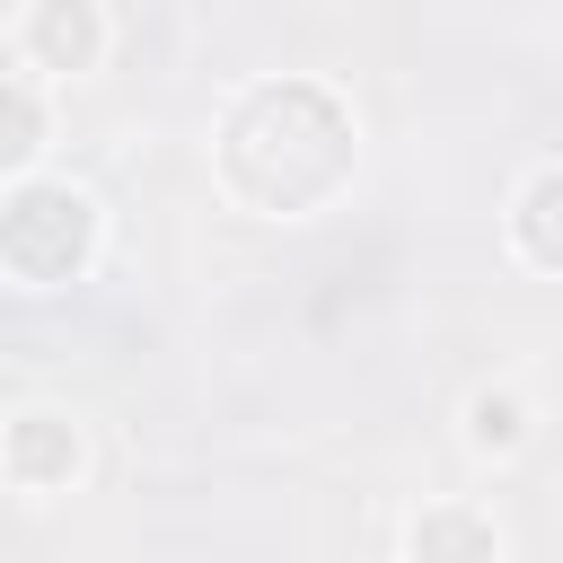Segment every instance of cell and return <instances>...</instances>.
Segmentation results:
<instances>
[{"label": "cell", "mask_w": 563, "mask_h": 563, "mask_svg": "<svg viewBox=\"0 0 563 563\" xmlns=\"http://www.w3.org/2000/svg\"><path fill=\"white\" fill-rule=\"evenodd\" d=\"M0 466H9L18 493H62V484L79 475V431H70V413L26 405V413L9 422V440H0Z\"/></svg>", "instance_id": "cell-3"}, {"label": "cell", "mask_w": 563, "mask_h": 563, "mask_svg": "<svg viewBox=\"0 0 563 563\" xmlns=\"http://www.w3.org/2000/svg\"><path fill=\"white\" fill-rule=\"evenodd\" d=\"M97 44H106V18L88 0H35L18 18V62L26 70H79Z\"/></svg>", "instance_id": "cell-4"}, {"label": "cell", "mask_w": 563, "mask_h": 563, "mask_svg": "<svg viewBox=\"0 0 563 563\" xmlns=\"http://www.w3.org/2000/svg\"><path fill=\"white\" fill-rule=\"evenodd\" d=\"M466 440H475V449H519V440H528V405L501 396V387L466 396Z\"/></svg>", "instance_id": "cell-8"}, {"label": "cell", "mask_w": 563, "mask_h": 563, "mask_svg": "<svg viewBox=\"0 0 563 563\" xmlns=\"http://www.w3.org/2000/svg\"><path fill=\"white\" fill-rule=\"evenodd\" d=\"M405 563H493V528H484V510H466V501H431V510L405 528Z\"/></svg>", "instance_id": "cell-5"}, {"label": "cell", "mask_w": 563, "mask_h": 563, "mask_svg": "<svg viewBox=\"0 0 563 563\" xmlns=\"http://www.w3.org/2000/svg\"><path fill=\"white\" fill-rule=\"evenodd\" d=\"M88 255H97V202L79 185H62V176H18L9 202H0V264H9V282L53 290Z\"/></svg>", "instance_id": "cell-2"}, {"label": "cell", "mask_w": 563, "mask_h": 563, "mask_svg": "<svg viewBox=\"0 0 563 563\" xmlns=\"http://www.w3.org/2000/svg\"><path fill=\"white\" fill-rule=\"evenodd\" d=\"M352 158H361L352 106L325 79H255L220 114V185L246 211L299 220L352 185Z\"/></svg>", "instance_id": "cell-1"}, {"label": "cell", "mask_w": 563, "mask_h": 563, "mask_svg": "<svg viewBox=\"0 0 563 563\" xmlns=\"http://www.w3.org/2000/svg\"><path fill=\"white\" fill-rule=\"evenodd\" d=\"M44 150V114H35V88H26V70H0V158L9 167H26Z\"/></svg>", "instance_id": "cell-7"}, {"label": "cell", "mask_w": 563, "mask_h": 563, "mask_svg": "<svg viewBox=\"0 0 563 563\" xmlns=\"http://www.w3.org/2000/svg\"><path fill=\"white\" fill-rule=\"evenodd\" d=\"M510 246L537 264V273H563V167H537L510 202Z\"/></svg>", "instance_id": "cell-6"}]
</instances>
